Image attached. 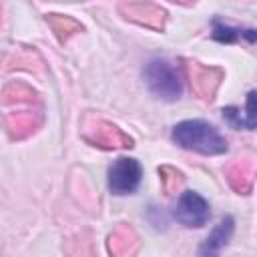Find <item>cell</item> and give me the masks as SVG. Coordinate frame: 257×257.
<instances>
[{
    "instance_id": "cell-8",
    "label": "cell",
    "mask_w": 257,
    "mask_h": 257,
    "mask_svg": "<svg viewBox=\"0 0 257 257\" xmlns=\"http://www.w3.org/2000/svg\"><path fill=\"white\" fill-rule=\"evenodd\" d=\"M102 128H94V137H88L86 141L94 143L96 147H102V149H114V147H133V141L122 135L114 124H106V122H100Z\"/></svg>"
},
{
    "instance_id": "cell-7",
    "label": "cell",
    "mask_w": 257,
    "mask_h": 257,
    "mask_svg": "<svg viewBox=\"0 0 257 257\" xmlns=\"http://www.w3.org/2000/svg\"><path fill=\"white\" fill-rule=\"evenodd\" d=\"M223 118L231 126H235V128L253 131L255 128V90H249L245 108H239V106H227V108H223Z\"/></svg>"
},
{
    "instance_id": "cell-12",
    "label": "cell",
    "mask_w": 257,
    "mask_h": 257,
    "mask_svg": "<svg viewBox=\"0 0 257 257\" xmlns=\"http://www.w3.org/2000/svg\"><path fill=\"white\" fill-rule=\"evenodd\" d=\"M46 22L52 26V30L56 32V36L60 40H66L72 32H76V30L82 28L76 20H72L68 16H60V14H46Z\"/></svg>"
},
{
    "instance_id": "cell-5",
    "label": "cell",
    "mask_w": 257,
    "mask_h": 257,
    "mask_svg": "<svg viewBox=\"0 0 257 257\" xmlns=\"http://www.w3.org/2000/svg\"><path fill=\"white\" fill-rule=\"evenodd\" d=\"M118 10H120L126 18H131V20H135V22H139V24L157 28V30L163 28L165 16H167V12H165L163 8H159V6H155V4H149V2H147V4H145V2L120 4Z\"/></svg>"
},
{
    "instance_id": "cell-4",
    "label": "cell",
    "mask_w": 257,
    "mask_h": 257,
    "mask_svg": "<svg viewBox=\"0 0 257 257\" xmlns=\"http://www.w3.org/2000/svg\"><path fill=\"white\" fill-rule=\"evenodd\" d=\"M173 217L185 227H203L211 217V209L203 195H199L197 191H185L177 199Z\"/></svg>"
},
{
    "instance_id": "cell-3",
    "label": "cell",
    "mask_w": 257,
    "mask_h": 257,
    "mask_svg": "<svg viewBox=\"0 0 257 257\" xmlns=\"http://www.w3.org/2000/svg\"><path fill=\"white\" fill-rule=\"evenodd\" d=\"M143 167L137 159L120 157L108 167V189L112 195H131L139 189Z\"/></svg>"
},
{
    "instance_id": "cell-1",
    "label": "cell",
    "mask_w": 257,
    "mask_h": 257,
    "mask_svg": "<svg viewBox=\"0 0 257 257\" xmlns=\"http://www.w3.org/2000/svg\"><path fill=\"white\" fill-rule=\"evenodd\" d=\"M171 137L179 147L201 155H223L229 149L227 139L211 122L201 118H191L175 124Z\"/></svg>"
},
{
    "instance_id": "cell-10",
    "label": "cell",
    "mask_w": 257,
    "mask_h": 257,
    "mask_svg": "<svg viewBox=\"0 0 257 257\" xmlns=\"http://www.w3.org/2000/svg\"><path fill=\"white\" fill-rule=\"evenodd\" d=\"M219 68H207V66H201L199 62H191L189 64V74H191V84L195 88V92L205 98V100H211L215 90L209 86L207 78H211V74H215Z\"/></svg>"
},
{
    "instance_id": "cell-6",
    "label": "cell",
    "mask_w": 257,
    "mask_h": 257,
    "mask_svg": "<svg viewBox=\"0 0 257 257\" xmlns=\"http://www.w3.org/2000/svg\"><path fill=\"white\" fill-rule=\"evenodd\" d=\"M233 231H235V219L231 215H225L217 227L209 233V237L201 243L199 247V257H219L221 249L229 243V239L233 237Z\"/></svg>"
},
{
    "instance_id": "cell-11",
    "label": "cell",
    "mask_w": 257,
    "mask_h": 257,
    "mask_svg": "<svg viewBox=\"0 0 257 257\" xmlns=\"http://www.w3.org/2000/svg\"><path fill=\"white\" fill-rule=\"evenodd\" d=\"M137 245V235L128 229V227H118L110 239H108V249L114 257H131L135 249H131L128 245Z\"/></svg>"
},
{
    "instance_id": "cell-2",
    "label": "cell",
    "mask_w": 257,
    "mask_h": 257,
    "mask_svg": "<svg viewBox=\"0 0 257 257\" xmlns=\"http://www.w3.org/2000/svg\"><path fill=\"white\" fill-rule=\"evenodd\" d=\"M143 78L149 90L167 102L177 100L183 94V82L177 66L167 58H153L143 68Z\"/></svg>"
},
{
    "instance_id": "cell-9",
    "label": "cell",
    "mask_w": 257,
    "mask_h": 257,
    "mask_svg": "<svg viewBox=\"0 0 257 257\" xmlns=\"http://www.w3.org/2000/svg\"><path fill=\"white\" fill-rule=\"evenodd\" d=\"M211 36L219 42H225V44H231V42H237L241 38H245L247 42H255V30L253 28H239V26H231L219 18L213 20V32Z\"/></svg>"
}]
</instances>
